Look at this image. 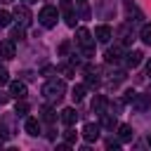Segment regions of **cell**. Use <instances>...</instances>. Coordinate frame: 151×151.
<instances>
[{
  "label": "cell",
  "mask_w": 151,
  "mask_h": 151,
  "mask_svg": "<svg viewBox=\"0 0 151 151\" xmlns=\"http://www.w3.org/2000/svg\"><path fill=\"white\" fill-rule=\"evenodd\" d=\"M66 94V83L61 78H50L45 85H42V97L50 101V104H59Z\"/></svg>",
  "instance_id": "1"
},
{
  "label": "cell",
  "mask_w": 151,
  "mask_h": 151,
  "mask_svg": "<svg viewBox=\"0 0 151 151\" xmlns=\"http://www.w3.org/2000/svg\"><path fill=\"white\" fill-rule=\"evenodd\" d=\"M76 42L83 50V57H94V38L87 28H78L76 31Z\"/></svg>",
  "instance_id": "2"
},
{
  "label": "cell",
  "mask_w": 151,
  "mask_h": 151,
  "mask_svg": "<svg viewBox=\"0 0 151 151\" xmlns=\"http://www.w3.org/2000/svg\"><path fill=\"white\" fill-rule=\"evenodd\" d=\"M57 19H59V12H57V7H52V5H45V7L38 12V21H40V26H45V28L57 26Z\"/></svg>",
  "instance_id": "3"
},
{
  "label": "cell",
  "mask_w": 151,
  "mask_h": 151,
  "mask_svg": "<svg viewBox=\"0 0 151 151\" xmlns=\"http://www.w3.org/2000/svg\"><path fill=\"white\" fill-rule=\"evenodd\" d=\"M12 17L17 19V24H19L21 28H28V26H31V21H33V14H31L28 5H17V7H14V12H12Z\"/></svg>",
  "instance_id": "4"
},
{
  "label": "cell",
  "mask_w": 151,
  "mask_h": 151,
  "mask_svg": "<svg viewBox=\"0 0 151 151\" xmlns=\"http://www.w3.org/2000/svg\"><path fill=\"white\" fill-rule=\"evenodd\" d=\"M59 9H61V14H64L66 24H68L71 28H76V12H73V2H71V0H61V2H59Z\"/></svg>",
  "instance_id": "5"
},
{
  "label": "cell",
  "mask_w": 151,
  "mask_h": 151,
  "mask_svg": "<svg viewBox=\"0 0 151 151\" xmlns=\"http://www.w3.org/2000/svg\"><path fill=\"white\" fill-rule=\"evenodd\" d=\"M99 130H101V125L85 123V125H83V139H85V142H97V139H99Z\"/></svg>",
  "instance_id": "6"
},
{
  "label": "cell",
  "mask_w": 151,
  "mask_h": 151,
  "mask_svg": "<svg viewBox=\"0 0 151 151\" xmlns=\"http://www.w3.org/2000/svg\"><path fill=\"white\" fill-rule=\"evenodd\" d=\"M14 52H17V47H14L12 38L0 40V59H14Z\"/></svg>",
  "instance_id": "7"
},
{
  "label": "cell",
  "mask_w": 151,
  "mask_h": 151,
  "mask_svg": "<svg viewBox=\"0 0 151 151\" xmlns=\"http://www.w3.org/2000/svg\"><path fill=\"white\" fill-rule=\"evenodd\" d=\"M104 59H106V64H116V61H120V59H123V45H113V47H109L106 54H104Z\"/></svg>",
  "instance_id": "8"
},
{
  "label": "cell",
  "mask_w": 151,
  "mask_h": 151,
  "mask_svg": "<svg viewBox=\"0 0 151 151\" xmlns=\"http://www.w3.org/2000/svg\"><path fill=\"white\" fill-rule=\"evenodd\" d=\"M94 38H97L99 42H109V40L113 38V31H111V26H106V24L97 26V28H94Z\"/></svg>",
  "instance_id": "9"
},
{
  "label": "cell",
  "mask_w": 151,
  "mask_h": 151,
  "mask_svg": "<svg viewBox=\"0 0 151 151\" xmlns=\"http://www.w3.org/2000/svg\"><path fill=\"white\" fill-rule=\"evenodd\" d=\"M142 59H144V54H142L139 50H132V52L125 54V64H127V68H137V66L142 64Z\"/></svg>",
  "instance_id": "10"
},
{
  "label": "cell",
  "mask_w": 151,
  "mask_h": 151,
  "mask_svg": "<svg viewBox=\"0 0 151 151\" xmlns=\"http://www.w3.org/2000/svg\"><path fill=\"white\" fill-rule=\"evenodd\" d=\"M9 94H12L14 99H24V97H26V85L19 83V80L9 83Z\"/></svg>",
  "instance_id": "11"
},
{
  "label": "cell",
  "mask_w": 151,
  "mask_h": 151,
  "mask_svg": "<svg viewBox=\"0 0 151 151\" xmlns=\"http://www.w3.org/2000/svg\"><path fill=\"white\" fill-rule=\"evenodd\" d=\"M24 130H26L31 137H38V134H40V123H38V118H26Z\"/></svg>",
  "instance_id": "12"
},
{
  "label": "cell",
  "mask_w": 151,
  "mask_h": 151,
  "mask_svg": "<svg viewBox=\"0 0 151 151\" xmlns=\"http://www.w3.org/2000/svg\"><path fill=\"white\" fill-rule=\"evenodd\" d=\"M76 120H78L76 109H64V111H61V123H64V125H73Z\"/></svg>",
  "instance_id": "13"
},
{
  "label": "cell",
  "mask_w": 151,
  "mask_h": 151,
  "mask_svg": "<svg viewBox=\"0 0 151 151\" xmlns=\"http://www.w3.org/2000/svg\"><path fill=\"white\" fill-rule=\"evenodd\" d=\"M132 137H134V130L130 125H118V139L120 142H130Z\"/></svg>",
  "instance_id": "14"
},
{
  "label": "cell",
  "mask_w": 151,
  "mask_h": 151,
  "mask_svg": "<svg viewBox=\"0 0 151 151\" xmlns=\"http://www.w3.org/2000/svg\"><path fill=\"white\" fill-rule=\"evenodd\" d=\"M146 106H149V97H146V94H137V97L132 99V109H134V111H144Z\"/></svg>",
  "instance_id": "15"
},
{
  "label": "cell",
  "mask_w": 151,
  "mask_h": 151,
  "mask_svg": "<svg viewBox=\"0 0 151 151\" xmlns=\"http://www.w3.org/2000/svg\"><path fill=\"white\" fill-rule=\"evenodd\" d=\"M106 97H101V94H97L94 97V101H92V109H94V113H104L106 111Z\"/></svg>",
  "instance_id": "16"
},
{
  "label": "cell",
  "mask_w": 151,
  "mask_h": 151,
  "mask_svg": "<svg viewBox=\"0 0 151 151\" xmlns=\"http://www.w3.org/2000/svg\"><path fill=\"white\" fill-rule=\"evenodd\" d=\"M99 116H101V127L113 130V127L118 125V123H116V116H111V113H106V111H104V113H99Z\"/></svg>",
  "instance_id": "17"
},
{
  "label": "cell",
  "mask_w": 151,
  "mask_h": 151,
  "mask_svg": "<svg viewBox=\"0 0 151 151\" xmlns=\"http://www.w3.org/2000/svg\"><path fill=\"white\" fill-rule=\"evenodd\" d=\"M139 38H142V42L151 45V24H144V26H142V31H139Z\"/></svg>",
  "instance_id": "18"
},
{
  "label": "cell",
  "mask_w": 151,
  "mask_h": 151,
  "mask_svg": "<svg viewBox=\"0 0 151 151\" xmlns=\"http://www.w3.org/2000/svg\"><path fill=\"white\" fill-rule=\"evenodd\" d=\"M71 97H73V101H80V99L85 97V85H76V87L71 90Z\"/></svg>",
  "instance_id": "19"
},
{
  "label": "cell",
  "mask_w": 151,
  "mask_h": 151,
  "mask_svg": "<svg viewBox=\"0 0 151 151\" xmlns=\"http://www.w3.org/2000/svg\"><path fill=\"white\" fill-rule=\"evenodd\" d=\"M12 19H14V17H12L9 12H5V9H0V28H7V26L12 24Z\"/></svg>",
  "instance_id": "20"
},
{
  "label": "cell",
  "mask_w": 151,
  "mask_h": 151,
  "mask_svg": "<svg viewBox=\"0 0 151 151\" xmlns=\"http://www.w3.org/2000/svg\"><path fill=\"white\" fill-rule=\"evenodd\" d=\"M14 113H17V116H26V113H28V104H26L24 99H19L17 106H14Z\"/></svg>",
  "instance_id": "21"
},
{
  "label": "cell",
  "mask_w": 151,
  "mask_h": 151,
  "mask_svg": "<svg viewBox=\"0 0 151 151\" xmlns=\"http://www.w3.org/2000/svg\"><path fill=\"white\" fill-rule=\"evenodd\" d=\"M40 113H42V120H47V123H54V118H57V116H54V111H52L50 106H45Z\"/></svg>",
  "instance_id": "22"
},
{
  "label": "cell",
  "mask_w": 151,
  "mask_h": 151,
  "mask_svg": "<svg viewBox=\"0 0 151 151\" xmlns=\"http://www.w3.org/2000/svg\"><path fill=\"white\" fill-rule=\"evenodd\" d=\"M64 139H66L68 144H73V142L78 139V132H73V130H66V132H64Z\"/></svg>",
  "instance_id": "23"
},
{
  "label": "cell",
  "mask_w": 151,
  "mask_h": 151,
  "mask_svg": "<svg viewBox=\"0 0 151 151\" xmlns=\"http://www.w3.org/2000/svg\"><path fill=\"white\" fill-rule=\"evenodd\" d=\"M87 85H90V87H97V85H99V78H97L92 71L87 73Z\"/></svg>",
  "instance_id": "24"
},
{
  "label": "cell",
  "mask_w": 151,
  "mask_h": 151,
  "mask_svg": "<svg viewBox=\"0 0 151 151\" xmlns=\"http://www.w3.org/2000/svg\"><path fill=\"white\" fill-rule=\"evenodd\" d=\"M61 71H64V76H66V78H73V73H76V71H73V66H64Z\"/></svg>",
  "instance_id": "25"
},
{
  "label": "cell",
  "mask_w": 151,
  "mask_h": 151,
  "mask_svg": "<svg viewBox=\"0 0 151 151\" xmlns=\"http://www.w3.org/2000/svg\"><path fill=\"white\" fill-rule=\"evenodd\" d=\"M134 97H137V92H134V90H127V92H125V99H123V101H132Z\"/></svg>",
  "instance_id": "26"
},
{
  "label": "cell",
  "mask_w": 151,
  "mask_h": 151,
  "mask_svg": "<svg viewBox=\"0 0 151 151\" xmlns=\"http://www.w3.org/2000/svg\"><path fill=\"white\" fill-rule=\"evenodd\" d=\"M120 146V142H116V139H109L106 142V149H118Z\"/></svg>",
  "instance_id": "27"
},
{
  "label": "cell",
  "mask_w": 151,
  "mask_h": 151,
  "mask_svg": "<svg viewBox=\"0 0 151 151\" xmlns=\"http://www.w3.org/2000/svg\"><path fill=\"white\" fill-rule=\"evenodd\" d=\"M5 83H7V71L0 68V85H5Z\"/></svg>",
  "instance_id": "28"
},
{
  "label": "cell",
  "mask_w": 151,
  "mask_h": 151,
  "mask_svg": "<svg viewBox=\"0 0 151 151\" xmlns=\"http://www.w3.org/2000/svg\"><path fill=\"white\" fill-rule=\"evenodd\" d=\"M146 76H151V61L146 64Z\"/></svg>",
  "instance_id": "29"
},
{
  "label": "cell",
  "mask_w": 151,
  "mask_h": 151,
  "mask_svg": "<svg viewBox=\"0 0 151 151\" xmlns=\"http://www.w3.org/2000/svg\"><path fill=\"white\" fill-rule=\"evenodd\" d=\"M33 2H35V0H24V5H33Z\"/></svg>",
  "instance_id": "30"
},
{
  "label": "cell",
  "mask_w": 151,
  "mask_h": 151,
  "mask_svg": "<svg viewBox=\"0 0 151 151\" xmlns=\"http://www.w3.org/2000/svg\"><path fill=\"white\" fill-rule=\"evenodd\" d=\"M146 144H149V146H151V134H149V139H146Z\"/></svg>",
  "instance_id": "31"
},
{
  "label": "cell",
  "mask_w": 151,
  "mask_h": 151,
  "mask_svg": "<svg viewBox=\"0 0 151 151\" xmlns=\"http://www.w3.org/2000/svg\"><path fill=\"white\" fill-rule=\"evenodd\" d=\"M2 142H5V139H2V137H0V146H2Z\"/></svg>",
  "instance_id": "32"
},
{
  "label": "cell",
  "mask_w": 151,
  "mask_h": 151,
  "mask_svg": "<svg viewBox=\"0 0 151 151\" xmlns=\"http://www.w3.org/2000/svg\"><path fill=\"white\" fill-rule=\"evenodd\" d=\"M0 2H9V0H0Z\"/></svg>",
  "instance_id": "33"
},
{
  "label": "cell",
  "mask_w": 151,
  "mask_h": 151,
  "mask_svg": "<svg viewBox=\"0 0 151 151\" xmlns=\"http://www.w3.org/2000/svg\"><path fill=\"white\" fill-rule=\"evenodd\" d=\"M78 2H85V0H78Z\"/></svg>",
  "instance_id": "34"
}]
</instances>
